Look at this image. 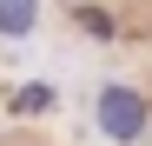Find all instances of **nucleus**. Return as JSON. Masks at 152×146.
Instances as JSON below:
<instances>
[{
  "mask_svg": "<svg viewBox=\"0 0 152 146\" xmlns=\"http://www.w3.org/2000/svg\"><path fill=\"white\" fill-rule=\"evenodd\" d=\"M99 126H106L113 139H139L145 133V100L132 86H106L99 93Z\"/></svg>",
  "mask_w": 152,
  "mask_h": 146,
  "instance_id": "f257e3e1",
  "label": "nucleus"
},
{
  "mask_svg": "<svg viewBox=\"0 0 152 146\" xmlns=\"http://www.w3.org/2000/svg\"><path fill=\"white\" fill-rule=\"evenodd\" d=\"M33 20H40L33 0H0V33H33Z\"/></svg>",
  "mask_w": 152,
  "mask_h": 146,
  "instance_id": "f03ea898",
  "label": "nucleus"
}]
</instances>
